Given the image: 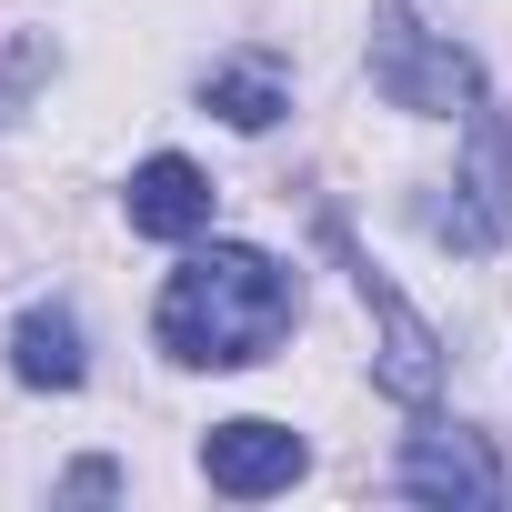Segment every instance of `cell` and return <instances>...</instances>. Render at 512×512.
Masks as SVG:
<instances>
[{"instance_id":"9","label":"cell","mask_w":512,"mask_h":512,"mask_svg":"<svg viewBox=\"0 0 512 512\" xmlns=\"http://www.w3.org/2000/svg\"><path fill=\"white\" fill-rule=\"evenodd\" d=\"M201 101H211V111H221L231 131H272V121L292 111V71H282L272 51H241V61H211Z\"/></svg>"},{"instance_id":"4","label":"cell","mask_w":512,"mask_h":512,"mask_svg":"<svg viewBox=\"0 0 512 512\" xmlns=\"http://www.w3.org/2000/svg\"><path fill=\"white\" fill-rule=\"evenodd\" d=\"M432 241H452V251H502L512 241V121L492 101H472V141H462L452 201H432Z\"/></svg>"},{"instance_id":"2","label":"cell","mask_w":512,"mask_h":512,"mask_svg":"<svg viewBox=\"0 0 512 512\" xmlns=\"http://www.w3.org/2000/svg\"><path fill=\"white\" fill-rule=\"evenodd\" d=\"M372 91L392 101V111H422V121H472V101H482V61L452 41V31H432L422 11H402V0H382L372 11Z\"/></svg>"},{"instance_id":"6","label":"cell","mask_w":512,"mask_h":512,"mask_svg":"<svg viewBox=\"0 0 512 512\" xmlns=\"http://www.w3.org/2000/svg\"><path fill=\"white\" fill-rule=\"evenodd\" d=\"M392 482H402L412 502H492V492H502V462H492L482 432H462V422H422V432H402Z\"/></svg>"},{"instance_id":"5","label":"cell","mask_w":512,"mask_h":512,"mask_svg":"<svg viewBox=\"0 0 512 512\" xmlns=\"http://www.w3.org/2000/svg\"><path fill=\"white\" fill-rule=\"evenodd\" d=\"M312 472V442L292 422H262V412H241V422H211L201 432V482L231 492V502H272Z\"/></svg>"},{"instance_id":"7","label":"cell","mask_w":512,"mask_h":512,"mask_svg":"<svg viewBox=\"0 0 512 512\" xmlns=\"http://www.w3.org/2000/svg\"><path fill=\"white\" fill-rule=\"evenodd\" d=\"M121 211H131V231H141V241H201V231H211V181H201V161L151 151V161L131 171Z\"/></svg>"},{"instance_id":"1","label":"cell","mask_w":512,"mask_h":512,"mask_svg":"<svg viewBox=\"0 0 512 512\" xmlns=\"http://www.w3.org/2000/svg\"><path fill=\"white\" fill-rule=\"evenodd\" d=\"M292 322H302V272L272 262V251H251V241L191 251V262L161 282V302H151V342H161L171 362H191V372L262 362Z\"/></svg>"},{"instance_id":"8","label":"cell","mask_w":512,"mask_h":512,"mask_svg":"<svg viewBox=\"0 0 512 512\" xmlns=\"http://www.w3.org/2000/svg\"><path fill=\"white\" fill-rule=\"evenodd\" d=\"M11 372H21L31 392H81V372H91L81 322H71L61 302H31V312L11 322Z\"/></svg>"},{"instance_id":"10","label":"cell","mask_w":512,"mask_h":512,"mask_svg":"<svg viewBox=\"0 0 512 512\" xmlns=\"http://www.w3.org/2000/svg\"><path fill=\"white\" fill-rule=\"evenodd\" d=\"M51 61H61L51 41H31V31H0V121H11V111H21V101L51 81Z\"/></svg>"},{"instance_id":"11","label":"cell","mask_w":512,"mask_h":512,"mask_svg":"<svg viewBox=\"0 0 512 512\" xmlns=\"http://www.w3.org/2000/svg\"><path fill=\"white\" fill-rule=\"evenodd\" d=\"M61 492H71V502H111V492H121V462H71Z\"/></svg>"},{"instance_id":"3","label":"cell","mask_w":512,"mask_h":512,"mask_svg":"<svg viewBox=\"0 0 512 512\" xmlns=\"http://www.w3.org/2000/svg\"><path fill=\"white\" fill-rule=\"evenodd\" d=\"M322 241L352 262V292H362V312H372V332H382V342H372V382H382L392 402H412V412H422V402L442 392V332L402 302V282L372 262V251H352V231H342L332 211H322Z\"/></svg>"}]
</instances>
